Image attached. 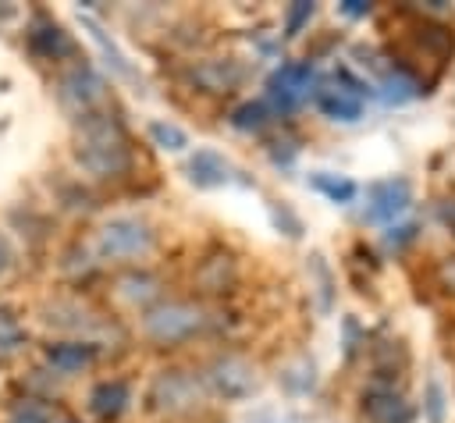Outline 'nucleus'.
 <instances>
[{
	"instance_id": "9",
	"label": "nucleus",
	"mask_w": 455,
	"mask_h": 423,
	"mask_svg": "<svg viewBox=\"0 0 455 423\" xmlns=\"http://www.w3.org/2000/svg\"><path fill=\"white\" fill-rule=\"evenodd\" d=\"M60 89H64V96L68 100H75L78 107H82V114H89L92 110V103H100L103 100V78L89 68V64H71L68 71H64V78H60Z\"/></svg>"
},
{
	"instance_id": "28",
	"label": "nucleus",
	"mask_w": 455,
	"mask_h": 423,
	"mask_svg": "<svg viewBox=\"0 0 455 423\" xmlns=\"http://www.w3.org/2000/svg\"><path fill=\"white\" fill-rule=\"evenodd\" d=\"M270 213H274V220H277V227H281V224L288 227L284 235H291V238H299V235H302V224H299V217H295V213H291V210H288L284 203H281V206L274 203V206H270Z\"/></svg>"
},
{
	"instance_id": "14",
	"label": "nucleus",
	"mask_w": 455,
	"mask_h": 423,
	"mask_svg": "<svg viewBox=\"0 0 455 423\" xmlns=\"http://www.w3.org/2000/svg\"><path fill=\"white\" fill-rule=\"evenodd\" d=\"M28 43H32V50L43 53L46 60H57V57H68V53H71V43H68L64 28L53 25V21H43V18H39L36 28L28 32Z\"/></svg>"
},
{
	"instance_id": "19",
	"label": "nucleus",
	"mask_w": 455,
	"mask_h": 423,
	"mask_svg": "<svg viewBox=\"0 0 455 423\" xmlns=\"http://www.w3.org/2000/svg\"><path fill=\"white\" fill-rule=\"evenodd\" d=\"M231 277H235V263L228 256H213L199 267V284L206 291H224V284H231Z\"/></svg>"
},
{
	"instance_id": "29",
	"label": "nucleus",
	"mask_w": 455,
	"mask_h": 423,
	"mask_svg": "<svg viewBox=\"0 0 455 423\" xmlns=\"http://www.w3.org/2000/svg\"><path fill=\"white\" fill-rule=\"evenodd\" d=\"M14 345H18V323L7 313H0V348H14Z\"/></svg>"
},
{
	"instance_id": "15",
	"label": "nucleus",
	"mask_w": 455,
	"mask_h": 423,
	"mask_svg": "<svg viewBox=\"0 0 455 423\" xmlns=\"http://www.w3.org/2000/svg\"><path fill=\"white\" fill-rule=\"evenodd\" d=\"M78 21H82V28L89 32V39L100 46V53H103V60H107V68L114 71V75H121V78H132V68H128V60H124V53L117 50V43L103 32V25L96 21V18H89V14H78Z\"/></svg>"
},
{
	"instance_id": "18",
	"label": "nucleus",
	"mask_w": 455,
	"mask_h": 423,
	"mask_svg": "<svg viewBox=\"0 0 455 423\" xmlns=\"http://www.w3.org/2000/svg\"><path fill=\"white\" fill-rule=\"evenodd\" d=\"M309 185H313L316 192H323L331 203H352V199H355V181H352V178H345V174L316 171V174L309 178Z\"/></svg>"
},
{
	"instance_id": "25",
	"label": "nucleus",
	"mask_w": 455,
	"mask_h": 423,
	"mask_svg": "<svg viewBox=\"0 0 455 423\" xmlns=\"http://www.w3.org/2000/svg\"><path fill=\"white\" fill-rule=\"evenodd\" d=\"M313 11H316V7H313L309 0L291 4V7H288V14H284V36H288V39H295V36L302 32V25L313 18Z\"/></svg>"
},
{
	"instance_id": "7",
	"label": "nucleus",
	"mask_w": 455,
	"mask_h": 423,
	"mask_svg": "<svg viewBox=\"0 0 455 423\" xmlns=\"http://www.w3.org/2000/svg\"><path fill=\"white\" fill-rule=\"evenodd\" d=\"M196 398H199V387L185 370H167L149 387V402L156 412H185L196 405Z\"/></svg>"
},
{
	"instance_id": "17",
	"label": "nucleus",
	"mask_w": 455,
	"mask_h": 423,
	"mask_svg": "<svg viewBox=\"0 0 455 423\" xmlns=\"http://www.w3.org/2000/svg\"><path fill=\"white\" fill-rule=\"evenodd\" d=\"M89 402H92V412H96V416L114 419V416H121L124 405H128V384H124V380H103V384L92 391Z\"/></svg>"
},
{
	"instance_id": "22",
	"label": "nucleus",
	"mask_w": 455,
	"mask_h": 423,
	"mask_svg": "<svg viewBox=\"0 0 455 423\" xmlns=\"http://www.w3.org/2000/svg\"><path fill=\"white\" fill-rule=\"evenodd\" d=\"M281 380H284V387L288 391H295V395H302V391H309L313 384H316V373H313V363L309 359H299L291 370H284L281 373Z\"/></svg>"
},
{
	"instance_id": "5",
	"label": "nucleus",
	"mask_w": 455,
	"mask_h": 423,
	"mask_svg": "<svg viewBox=\"0 0 455 423\" xmlns=\"http://www.w3.org/2000/svg\"><path fill=\"white\" fill-rule=\"evenodd\" d=\"M206 380H210V387H213L220 398H231V402L249 398V395L256 391V370H252V363L242 359V355H217V359L206 366Z\"/></svg>"
},
{
	"instance_id": "6",
	"label": "nucleus",
	"mask_w": 455,
	"mask_h": 423,
	"mask_svg": "<svg viewBox=\"0 0 455 423\" xmlns=\"http://www.w3.org/2000/svg\"><path fill=\"white\" fill-rule=\"evenodd\" d=\"M412 203V192H409V181L405 178H384V181H373L366 188V210L363 217L370 224H395Z\"/></svg>"
},
{
	"instance_id": "27",
	"label": "nucleus",
	"mask_w": 455,
	"mask_h": 423,
	"mask_svg": "<svg viewBox=\"0 0 455 423\" xmlns=\"http://www.w3.org/2000/svg\"><path fill=\"white\" fill-rule=\"evenodd\" d=\"M121 284H124V295H128L132 302H142V299H149V295L156 291V281H153L149 274H132V277H121Z\"/></svg>"
},
{
	"instance_id": "33",
	"label": "nucleus",
	"mask_w": 455,
	"mask_h": 423,
	"mask_svg": "<svg viewBox=\"0 0 455 423\" xmlns=\"http://www.w3.org/2000/svg\"><path fill=\"white\" fill-rule=\"evenodd\" d=\"M441 217H444V220H448V224L455 227V199H448V203L441 206Z\"/></svg>"
},
{
	"instance_id": "8",
	"label": "nucleus",
	"mask_w": 455,
	"mask_h": 423,
	"mask_svg": "<svg viewBox=\"0 0 455 423\" xmlns=\"http://www.w3.org/2000/svg\"><path fill=\"white\" fill-rule=\"evenodd\" d=\"M363 416H366V423H412V409L402 398V391H395V384H380V380H373L370 391L363 395Z\"/></svg>"
},
{
	"instance_id": "35",
	"label": "nucleus",
	"mask_w": 455,
	"mask_h": 423,
	"mask_svg": "<svg viewBox=\"0 0 455 423\" xmlns=\"http://www.w3.org/2000/svg\"><path fill=\"white\" fill-rule=\"evenodd\" d=\"M14 14V7H0V18H11Z\"/></svg>"
},
{
	"instance_id": "12",
	"label": "nucleus",
	"mask_w": 455,
	"mask_h": 423,
	"mask_svg": "<svg viewBox=\"0 0 455 423\" xmlns=\"http://www.w3.org/2000/svg\"><path fill=\"white\" fill-rule=\"evenodd\" d=\"M313 100H316L320 114H327L331 121H359L363 117V100H355L341 85H320L313 92Z\"/></svg>"
},
{
	"instance_id": "20",
	"label": "nucleus",
	"mask_w": 455,
	"mask_h": 423,
	"mask_svg": "<svg viewBox=\"0 0 455 423\" xmlns=\"http://www.w3.org/2000/svg\"><path fill=\"white\" fill-rule=\"evenodd\" d=\"M149 139H153V146H160L167 153H181L188 146V135L171 121H149Z\"/></svg>"
},
{
	"instance_id": "32",
	"label": "nucleus",
	"mask_w": 455,
	"mask_h": 423,
	"mask_svg": "<svg viewBox=\"0 0 455 423\" xmlns=\"http://www.w3.org/2000/svg\"><path fill=\"white\" fill-rule=\"evenodd\" d=\"M341 14H348V18H366V14H370V4H363V0H345V4H341Z\"/></svg>"
},
{
	"instance_id": "13",
	"label": "nucleus",
	"mask_w": 455,
	"mask_h": 423,
	"mask_svg": "<svg viewBox=\"0 0 455 423\" xmlns=\"http://www.w3.org/2000/svg\"><path fill=\"white\" fill-rule=\"evenodd\" d=\"M92 359H96V348L85 345V341H57V345L46 348V363H50L57 373H78V370H85Z\"/></svg>"
},
{
	"instance_id": "30",
	"label": "nucleus",
	"mask_w": 455,
	"mask_h": 423,
	"mask_svg": "<svg viewBox=\"0 0 455 423\" xmlns=\"http://www.w3.org/2000/svg\"><path fill=\"white\" fill-rule=\"evenodd\" d=\"M359 348V327H355V320L352 316H345V355L352 359V352Z\"/></svg>"
},
{
	"instance_id": "31",
	"label": "nucleus",
	"mask_w": 455,
	"mask_h": 423,
	"mask_svg": "<svg viewBox=\"0 0 455 423\" xmlns=\"http://www.w3.org/2000/svg\"><path fill=\"white\" fill-rule=\"evenodd\" d=\"M437 277H441V284H444L448 291H455V256L441 259V267H437Z\"/></svg>"
},
{
	"instance_id": "2",
	"label": "nucleus",
	"mask_w": 455,
	"mask_h": 423,
	"mask_svg": "<svg viewBox=\"0 0 455 423\" xmlns=\"http://www.w3.org/2000/svg\"><path fill=\"white\" fill-rule=\"evenodd\" d=\"M203 327H206V313L188 299H167L142 313V331L156 345H181Z\"/></svg>"
},
{
	"instance_id": "21",
	"label": "nucleus",
	"mask_w": 455,
	"mask_h": 423,
	"mask_svg": "<svg viewBox=\"0 0 455 423\" xmlns=\"http://www.w3.org/2000/svg\"><path fill=\"white\" fill-rule=\"evenodd\" d=\"M267 114H270V107H267L263 100H256V103H242V107L231 114V124H235V128H245V132H256V128L267 124Z\"/></svg>"
},
{
	"instance_id": "34",
	"label": "nucleus",
	"mask_w": 455,
	"mask_h": 423,
	"mask_svg": "<svg viewBox=\"0 0 455 423\" xmlns=\"http://www.w3.org/2000/svg\"><path fill=\"white\" fill-rule=\"evenodd\" d=\"M7 263H11V249H7V242L0 238V274L7 270Z\"/></svg>"
},
{
	"instance_id": "16",
	"label": "nucleus",
	"mask_w": 455,
	"mask_h": 423,
	"mask_svg": "<svg viewBox=\"0 0 455 423\" xmlns=\"http://www.w3.org/2000/svg\"><path fill=\"white\" fill-rule=\"evenodd\" d=\"M380 96L387 103H395V107L398 103H409V100L419 96V78L409 68H387L384 78H380Z\"/></svg>"
},
{
	"instance_id": "4",
	"label": "nucleus",
	"mask_w": 455,
	"mask_h": 423,
	"mask_svg": "<svg viewBox=\"0 0 455 423\" xmlns=\"http://www.w3.org/2000/svg\"><path fill=\"white\" fill-rule=\"evenodd\" d=\"M313 78H316V68H313L309 60L281 64V68L270 75V82H267V96H270V103H274L277 110L288 114V110H295L302 100H309Z\"/></svg>"
},
{
	"instance_id": "24",
	"label": "nucleus",
	"mask_w": 455,
	"mask_h": 423,
	"mask_svg": "<svg viewBox=\"0 0 455 423\" xmlns=\"http://www.w3.org/2000/svg\"><path fill=\"white\" fill-rule=\"evenodd\" d=\"M423 412H427V423H444V387L437 377L427 380V391H423Z\"/></svg>"
},
{
	"instance_id": "10",
	"label": "nucleus",
	"mask_w": 455,
	"mask_h": 423,
	"mask_svg": "<svg viewBox=\"0 0 455 423\" xmlns=\"http://www.w3.org/2000/svg\"><path fill=\"white\" fill-rule=\"evenodd\" d=\"M242 68H238V60H231V57H213V60H199V64H192V82L203 89V92H228V89H235L238 82H242Z\"/></svg>"
},
{
	"instance_id": "3",
	"label": "nucleus",
	"mask_w": 455,
	"mask_h": 423,
	"mask_svg": "<svg viewBox=\"0 0 455 423\" xmlns=\"http://www.w3.org/2000/svg\"><path fill=\"white\" fill-rule=\"evenodd\" d=\"M153 249V231L139 217H114L100 227V252L110 259H139Z\"/></svg>"
},
{
	"instance_id": "11",
	"label": "nucleus",
	"mask_w": 455,
	"mask_h": 423,
	"mask_svg": "<svg viewBox=\"0 0 455 423\" xmlns=\"http://www.w3.org/2000/svg\"><path fill=\"white\" fill-rule=\"evenodd\" d=\"M188 178L196 185H203V188H217V185L231 181V164L213 149H196L188 156Z\"/></svg>"
},
{
	"instance_id": "23",
	"label": "nucleus",
	"mask_w": 455,
	"mask_h": 423,
	"mask_svg": "<svg viewBox=\"0 0 455 423\" xmlns=\"http://www.w3.org/2000/svg\"><path fill=\"white\" fill-rule=\"evenodd\" d=\"M309 274L316 277V291H320V309H331V295H334V277L323 263V256H309Z\"/></svg>"
},
{
	"instance_id": "1",
	"label": "nucleus",
	"mask_w": 455,
	"mask_h": 423,
	"mask_svg": "<svg viewBox=\"0 0 455 423\" xmlns=\"http://www.w3.org/2000/svg\"><path fill=\"white\" fill-rule=\"evenodd\" d=\"M78 164L103 181L124 178L132 171V146L124 128L110 114H82L78 121Z\"/></svg>"
},
{
	"instance_id": "26",
	"label": "nucleus",
	"mask_w": 455,
	"mask_h": 423,
	"mask_svg": "<svg viewBox=\"0 0 455 423\" xmlns=\"http://www.w3.org/2000/svg\"><path fill=\"white\" fill-rule=\"evenodd\" d=\"M416 235H419V224H387V231H384V245L387 249H395V252H402L409 242H416Z\"/></svg>"
}]
</instances>
